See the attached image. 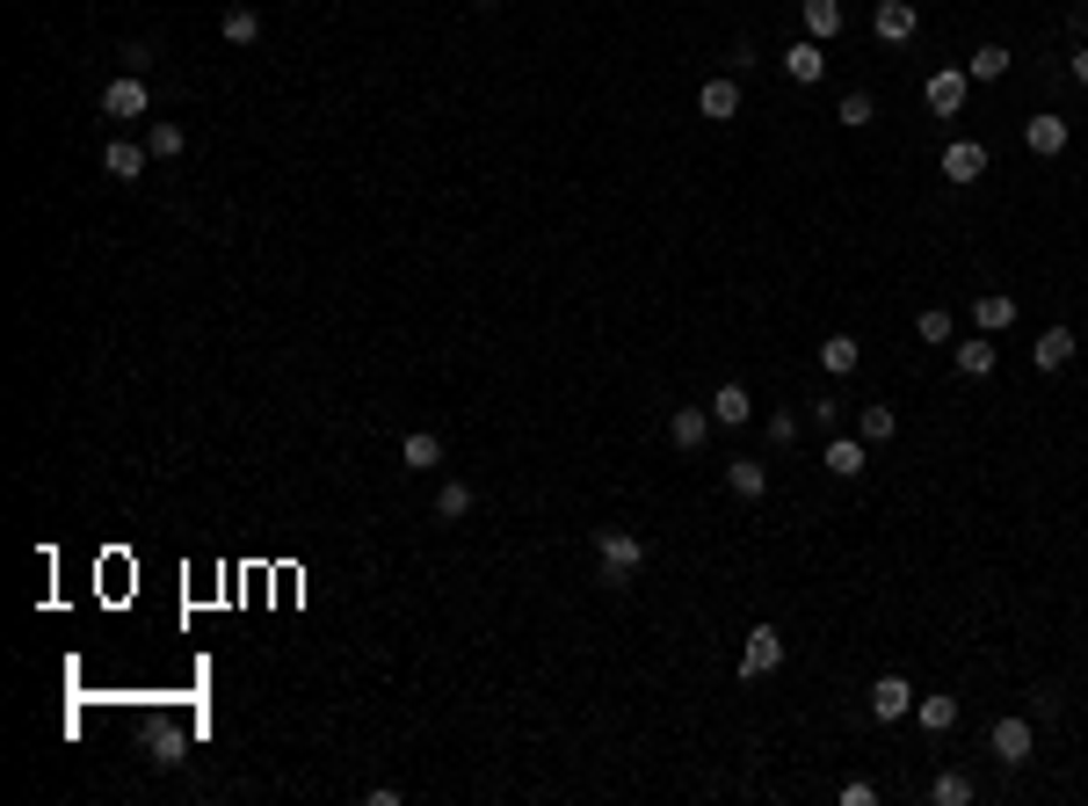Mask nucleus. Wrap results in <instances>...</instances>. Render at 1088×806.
Returning a JSON list of instances; mask_svg holds the SVG:
<instances>
[{"label":"nucleus","instance_id":"obj_11","mask_svg":"<svg viewBox=\"0 0 1088 806\" xmlns=\"http://www.w3.org/2000/svg\"><path fill=\"white\" fill-rule=\"evenodd\" d=\"M1031 364H1037V370H1067V364H1074V327H1045V334L1031 342Z\"/></svg>","mask_w":1088,"mask_h":806},{"label":"nucleus","instance_id":"obj_31","mask_svg":"<svg viewBox=\"0 0 1088 806\" xmlns=\"http://www.w3.org/2000/svg\"><path fill=\"white\" fill-rule=\"evenodd\" d=\"M915 334H922V342H950V313H944V305H922V313H915Z\"/></svg>","mask_w":1088,"mask_h":806},{"label":"nucleus","instance_id":"obj_26","mask_svg":"<svg viewBox=\"0 0 1088 806\" xmlns=\"http://www.w3.org/2000/svg\"><path fill=\"white\" fill-rule=\"evenodd\" d=\"M218 30H225V44H255V36H261V15H255V8H225Z\"/></svg>","mask_w":1088,"mask_h":806},{"label":"nucleus","instance_id":"obj_15","mask_svg":"<svg viewBox=\"0 0 1088 806\" xmlns=\"http://www.w3.org/2000/svg\"><path fill=\"white\" fill-rule=\"evenodd\" d=\"M697 109H704L711 123L741 117V80H704V88H697Z\"/></svg>","mask_w":1088,"mask_h":806},{"label":"nucleus","instance_id":"obj_32","mask_svg":"<svg viewBox=\"0 0 1088 806\" xmlns=\"http://www.w3.org/2000/svg\"><path fill=\"white\" fill-rule=\"evenodd\" d=\"M842 806H879V785H871V777H849V785H842Z\"/></svg>","mask_w":1088,"mask_h":806},{"label":"nucleus","instance_id":"obj_3","mask_svg":"<svg viewBox=\"0 0 1088 806\" xmlns=\"http://www.w3.org/2000/svg\"><path fill=\"white\" fill-rule=\"evenodd\" d=\"M987 749H994V763H1009V771H1023L1031 763V712H1009L987 727Z\"/></svg>","mask_w":1088,"mask_h":806},{"label":"nucleus","instance_id":"obj_7","mask_svg":"<svg viewBox=\"0 0 1088 806\" xmlns=\"http://www.w3.org/2000/svg\"><path fill=\"white\" fill-rule=\"evenodd\" d=\"M987 175V146L980 139H950L944 146V182H980Z\"/></svg>","mask_w":1088,"mask_h":806},{"label":"nucleus","instance_id":"obj_17","mask_svg":"<svg viewBox=\"0 0 1088 806\" xmlns=\"http://www.w3.org/2000/svg\"><path fill=\"white\" fill-rule=\"evenodd\" d=\"M864 465H871L864 437H834V443H828V473H834V480H864Z\"/></svg>","mask_w":1088,"mask_h":806},{"label":"nucleus","instance_id":"obj_14","mask_svg":"<svg viewBox=\"0 0 1088 806\" xmlns=\"http://www.w3.org/2000/svg\"><path fill=\"white\" fill-rule=\"evenodd\" d=\"M747 415H755V400H747V386H741V378H725V386L711 393V421H725V429H741Z\"/></svg>","mask_w":1088,"mask_h":806},{"label":"nucleus","instance_id":"obj_24","mask_svg":"<svg viewBox=\"0 0 1088 806\" xmlns=\"http://www.w3.org/2000/svg\"><path fill=\"white\" fill-rule=\"evenodd\" d=\"M182 146H190V139H182V123H168V117L146 131V153H153V160H182Z\"/></svg>","mask_w":1088,"mask_h":806},{"label":"nucleus","instance_id":"obj_16","mask_svg":"<svg viewBox=\"0 0 1088 806\" xmlns=\"http://www.w3.org/2000/svg\"><path fill=\"white\" fill-rule=\"evenodd\" d=\"M1009 320H1016V299H1009V291H980V299H972V327L980 334H1002Z\"/></svg>","mask_w":1088,"mask_h":806},{"label":"nucleus","instance_id":"obj_23","mask_svg":"<svg viewBox=\"0 0 1088 806\" xmlns=\"http://www.w3.org/2000/svg\"><path fill=\"white\" fill-rule=\"evenodd\" d=\"M472 502H480V494H472L465 480H443V494H435V516H443V524H457V516H472Z\"/></svg>","mask_w":1088,"mask_h":806},{"label":"nucleus","instance_id":"obj_2","mask_svg":"<svg viewBox=\"0 0 1088 806\" xmlns=\"http://www.w3.org/2000/svg\"><path fill=\"white\" fill-rule=\"evenodd\" d=\"M784 668V632L777 625H747V640H741V676L755 684V676H777Z\"/></svg>","mask_w":1088,"mask_h":806},{"label":"nucleus","instance_id":"obj_12","mask_svg":"<svg viewBox=\"0 0 1088 806\" xmlns=\"http://www.w3.org/2000/svg\"><path fill=\"white\" fill-rule=\"evenodd\" d=\"M399 465H407V473H435V465H443V437H435V429H414V437L399 443Z\"/></svg>","mask_w":1088,"mask_h":806},{"label":"nucleus","instance_id":"obj_8","mask_svg":"<svg viewBox=\"0 0 1088 806\" xmlns=\"http://www.w3.org/2000/svg\"><path fill=\"white\" fill-rule=\"evenodd\" d=\"M915 0H879V15H871V30H879V44H907L915 36Z\"/></svg>","mask_w":1088,"mask_h":806},{"label":"nucleus","instance_id":"obj_36","mask_svg":"<svg viewBox=\"0 0 1088 806\" xmlns=\"http://www.w3.org/2000/svg\"><path fill=\"white\" fill-rule=\"evenodd\" d=\"M480 8H502V0H480Z\"/></svg>","mask_w":1088,"mask_h":806},{"label":"nucleus","instance_id":"obj_34","mask_svg":"<svg viewBox=\"0 0 1088 806\" xmlns=\"http://www.w3.org/2000/svg\"><path fill=\"white\" fill-rule=\"evenodd\" d=\"M812 421H820V429H842V400H812Z\"/></svg>","mask_w":1088,"mask_h":806},{"label":"nucleus","instance_id":"obj_5","mask_svg":"<svg viewBox=\"0 0 1088 806\" xmlns=\"http://www.w3.org/2000/svg\"><path fill=\"white\" fill-rule=\"evenodd\" d=\"M1023 146H1031L1037 160H1059L1067 153V117H1053V109H1045V117H1023Z\"/></svg>","mask_w":1088,"mask_h":806},{"label":"nucleus","instance_id":"obj_4","mask_svg":"<svg viewBox=\"0 0 1088 806\" xmlns=\"http://www.w3.org/2000/svg\"><path fill=\"white\" fill-rule=\"evenodd\" d=\"M146 109H153V95H146L139 73H123V80H109V88H103V117L109 123H131V117H146Z\"/></svg>","mask_w":1088,"mask_h":806},{"label":"nucleus","instance_id":"obj_28","mask_svg":"<svg viewBox=\"0 0 1088 806\" xmlns=\"http://www.w3.org/2000/svg\"><path fill=\"white\" fill-rule=\"evenodd\" d=\"M966 73H972V80H1002V73H1009V52H1002V44H980V52L966 58Z\"/></svg>","mask_w":1088,"mask_h":806},{"label":"nucleus","instance_id":"obj_33","mask_svg":"<svg viewBox=\"0 0 1088 806\" xmlns=\"http://www.w3.org/2000/svg\"><path fill=\"white\" fill-rule=\"evenodd\" d=\"M769 443H798V415H769Z\"/></svg>","mask_w":1088,"mask_h":806},{"label":"nucleus","instance_id":"obj_13","mask_svg":"<svg viewBox=\"0 0 1088 806\" xmlns=\"http://www.w3.org/2000/svg\"><path fill=\"white\" fill-rule=\"evenodd\" d=\"M784 73H791L798 88H812V80L828 73V52H820V36H806V44H791V52H784Z\"/></svg>","mask_w":1088,"mask_h":806},{"label":"nucleus","instance_id":"obj_22","mask_svg":"<svg viewBox=\"0 0 1088 806\" xmlns=\"http://www.w3.org/2000/svg\"><path fill=\"white\" fill-rule=\"evenodd\" d=\"M915 719L929 734H950V727H958V698H915Z\"/></svg>","mask_w":1088,"mask_h":806},{"label":"nucleus","instance_id":"obj_20","mask_svg":"<svg viewBox=\"0 0 1088 806\" xmlns=\"http://www.w3.org/2000/svg\"><path fill=\"white\" fill-rule=\"evenodd\" d=\"M950 364H958V378H987V370H994V342H987V334H972V342H958V350H950Z\"/></svg>","mask_w":1088,"mask_h":806},{"label":"nucleus","instance_id":"obj_30","mask_svg":"<svg viewBox=\"0 0 1088 806\" xmlns=\"http://www.w3.org/2000/svg\"><path fill=\"white\" fill-rule=\"evenodd\" d=\"M929 799H936V806H966V799H972V777H966V771H944V777L929 785Z\"/></svg>","mask_w":1088,"mask_h":806},{"label":"nucleus","instance_id":"obj_21","mask_svg":"<svg viewBox=\"0 0 1088 806\" xmlns=\"http://www.w3.org/2000/svg\"><path fill=\"white\" fill-rule=\"evenodd\" d=\"M857 356H864V350H857V334H828V342H820V364H828L834 378H849V370H857Z\"/></svg>","mask_w":1088,"mask_h":806},{"label":"nucleus","instance_id":"obj_29","mask_svg":"<svg viewBox=\"0 0 1088 806\" xmlns=\"http://www.w3.org/2000/svg\"><path fill=\"white\" fill-rule=\"evenodd\" d=\"M857 429H864V443H893L900 415H893V407H864V415H857Z\"/></svg>","mask_w":1088,"mask_h":806},{"label":"nucleus","instance_id":"obj_25","mask_svg":"<svg viewBox=\"0 0 1088 806\" xmlns=\"http://www.w3.org/2000/svg\"><path fill=\"white\" fill-rule=\"evenodd\" d=\"M806 30L820 36V44H828V36L842 30V0H806Z\"/></svg>","mask_w":1088,"mask_h":806},{"label":"nucleus","instance_id":"obj_27","mask_svg":"<svg viewBox=\"0 0 1088 806\" xmlns=\"http://www.w3.org/2000/svg\"><path fill=\"white\" fill-rule=\"evenodd\" d=\"M834 117H842V123H849V131H864V123H871V117H879V103H871V95H864V88H849V95H842V103H834Z\"/></svg>","mask_w":1088,"mask_h":806},{"label":"nucleus","instance_id":"obj_9","mask_svg":"<svg viewBox=\"0 0 1088 806\" xmlns=\"http://www.w3.org/2000/svg\"><path fill=\"white\" fill-rule=\"evenodd\" d=\"M871 712L879 719H907L915 712V684H907V676H879V684H871Z\"/></svg>","mask_w":1088,"mask_h":806},{"label":"nucleus","instance_id":"obj_35","mask_svg":"<svg viewBox=\"0 0 1088 806\" xmlns=\"http://www.w3.org/2000/svg\"><path fill=\"white\" fill-rule=\"evenodd\" d=\"M1067 80H1074V88H1088V44H1081V52L1067 58Z\"/></svg>","mask_w":1088,"mask_h":806},{"label":"nucleus","instance_id":"obj_19","mask_svg":"<svg viewBox=\"0 0 1088 806\" xmlns=\"http://www.w3.org/2000/svg\"><path fill=\"white\" fill-rule=\"evenodd\" d=\"M725 494H741V502H762V494H769V473H762L755 458H733V465H725Z\"/></svg>","mask_w":1088,"mask_h":806},{"label":"nucleus","instance_id":"obj_1","mask_svg":"<svg viewBox=\"0 0 1088 806\" xmlns=\"http://www.w3.org/2000/svg\"><path fill=\"white\" fill-rule=\"evenodd\" d=\"M595 567H603L610 589H624V581L646 567V538L639 530H595Z\"/></svg>","mask_w":1088,"mask_h":806},{"label":"nucleus","instance_id":"obj_18","mask_svg":"<svg viewBox=\"0 0 1088 806\" xmlns=\"http://www.w3.org/2000/svg\"><path fill=\"white\" fill-rule=\"evenodd\" d=\"M966 88H972V73H936L929 80V109L936 117H958V109H966Z\"/></svg>","mask_w":1088,"mask_h":806},{"label":"nucleus","instance_id":"obj_10","mask_svg":"<svg viewBox=\"0 0 1088 806\" xmlns=\"http://www.w3.org/2000/svg\"><path fill=\"white\" fill-rule=\"evenodd\" d=\"M103 168H109L117 182H139L146 168H153V153H146V146H131V139H109V146H103Z\"/></svg>","mask_w":1088,"mask_h":806},{"label":"nucleus","instance_id":"obj_6","mask_svg":"<svg viewBox=\"0 0 1088 806\" xmlns=\"http://www.w3.org/2000/svg\"><path fill=\"white\" fill-rule=\"evenodd\" d=\"M668 443L675 451H704L711 443V407H675L668 415Z\"/></svg>","mask_w":1088,"mask_h":806}]
</instances>
